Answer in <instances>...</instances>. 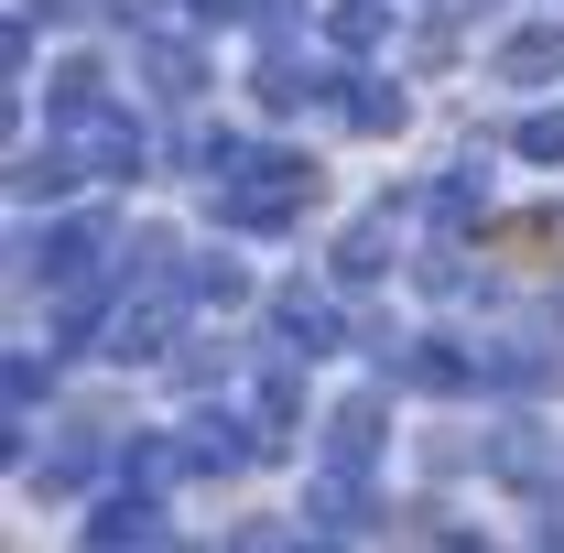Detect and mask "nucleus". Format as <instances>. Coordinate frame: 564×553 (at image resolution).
I'll return each instance as SVG.
<instances>
[]
</instances>
